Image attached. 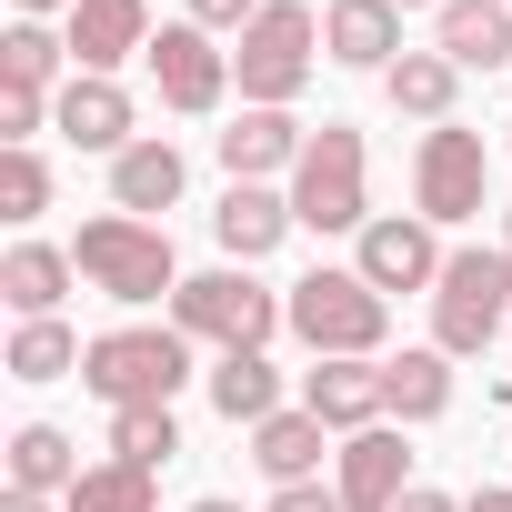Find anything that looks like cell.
<instances>
[{
    "instance_id": "9a60e30c",
    "label": "cell",
    "mask_w": 512,
    "mask_h": 512,
    "mask_svg": "<svg viewBox=\"0 0 512 512\" xmlns=\"http://www.w3.org/2000/svg\"><path fill=\"white\" fill-rule=\"evenodd\" d=\"M302 412L322 422V432H372V422H392L382 412V362H312L302 372Z\"/></svg>"
},
{
    "instance_id": "4fadbf2b",
    "label": "cell",
    "mask_w": 512,
    "mask_h": 512,
    "mask_svg": "<svg viewBox=\"0 0 512 512\" xmlns=\"http://www.w3.org/2000/svg\"><path fill=\"white\" fill-rule=\"evenodd\" d=\"M211 151H221V171L231 181H292L302 171V151H312V131L292 121V111H231V131H211Z\"/></svg>"
},
{
    "instance_id": "ab89813d",
    "label": "cell",
    "mask_w": 512,
    "mask_h": 512,
    "mask_svg": "<svg viewBox=\"0 0 512 512\" xmlns=\"http://www.w3.org/2000/svg\"><path fill=\"white\" fill-rule=\"evenodd\" d=\"M502 251H512V211H502Z\"/></svg>"
},
{
    "instance_id": "30bf717a",
    "label": "cell",
    "mask_w": 512,
    "mask_h": 512,
    "mask_svg": "<svg viewBox=\"0 0 512 512\" xmlns=\"http://www.w3.org/2000/svg\"><path fill=\"white\" fill-rule=\"evenodd\" d=\"M442 262H452V251H442V231H432L422 211H372V221H362V251H352V272H362L382 302H392V292H432Z\"/></svg>"
},
{
    "instance_id": "836d02e7",
    "label": "cell",
    "mask_w": 512,
    "mask_h": 512,
    "mask_svg": "<svg viewBox=\"0 0 512 512\" xmlns=\"http://www.w3.org/2000/svg\"><path fill=\"white\" fill-rule=\"evenodd\" d=\"M402 512H462V502H452V492H432V482H412V492H402Z\"/></svg>"
},
{
    "instance_id": "2e32d148",
    "label": "cell",
    "mask_w": 512,
    "mask_h": 512,
    "mask_svg": "<svg viewBox=\"0 0 512 512\" xmlns=\"http://www.w3.org/2000/svg\"><path fill=\"white\" fill-rule=\"evenodd\" d=\"M151 51V0H81L71 11V71H121Z\"/></svg>"
},
{
    "instance_id": "484cf974",
    "label": "cell",
    "mask_w": 512,
    "mask_h": 512,
    "mask_svg": "<svg viewBox=\"0 0 512 512\" xmlns=\"http://www.w3.org/2000/svg\"><path fill=\"white\" fill-rule=\"evenodd\" d=\"M61 71H71V31H51V21H11L0 31V81L11 91H61Z\"/></svg>"
},
{
    "instance_id": "277c9868",
    "label": "cell",
    "mask_w": 512,
    "mask_h": 512,
    "mask_svg": "<svg viewBox=\"0 0 512 512\" xmlns=\"http://www.w3.org/2000/svg\"><path fill=\"white\" fill-rule=\"evenodd\" d=\"M71 262H81V282L111 292L121 312L181 292V251H171V231H161V221H131V211H91L81 241H71Z\"/></svg>"
},
{
    "instance_id": "e0dca14e",
    "label": "cell",
    "mask_w": 512,
    "mask_h": 512,
    "mask_svg": "<svg viewBox=\"0 0 512 512\" xmlns=\"http://www.w3.org/2000/svg\"><path fill=\"white\" fill-rule=\"evenodd\" d=\"M412 41H402V11L392 0H332L322 11V61H342V71H392Z\"/></svg>"
},
{
    "instance_id": "8fae6325",
    "label": "cell",
    "mask_w": 512,
    "mask_h": 512,
    "mask_svg": "<svg viewBox=\"0 0 512 512\" xmlns=\"http://www.w3.org/2000/svg\"><path fill=\"white\" fill-rule=\"evenodd\" d=\"M51 131H61L71 151H111V161H121V151L141 141V101H131L121 81H101V71H71L61 101H51Z\"/></svg>"
},
{
    "instance_id": "7402d4cb",
    "label": "cell",
    "mask_w": 512,
    "mask_h": 512,
    "mask_svg": "<svg viewBox=\"0 0 512 512\" xmlns=\"http://www.w3.org/2000/svg\"><path fill=\"white\" fill-rule=\"evenodd\" d=\"M181 151L171 141H131L121 161H111V211H131V221H151V211H171L181 201Z\"/></svg>"
},
{
    "instance_id": "44dd1931",
    "label": "cell",
    "mask_w": 512,
    "mask_h": 512,
    "mask_svg": "<svg viewBox=\"0 0 512 512\" xmlns=\"http://www.w3.org/2000/svg\"><path fill=\"white\" fill-rule=\"evenodd\" d=\"M322 442H332V432H322L302 402H282L272 422H251V462L272 472V492H282V482H322Z\"/></svg>"
},
{
    "instance_id": "60d3db41",
    "label": "cell",
    "mask_w": 512,
    "mask_h": 512,
    "mask_svg": "<svg viewBox=\"0 0 512 512\" xmlns=\"http://www.w3.org/2000/svg\"><path fill=\"white\" fill-rule=\"evenodd\" d=\"M502 402H512V382H502Z\"/></svg>"
},
{
    "instance_id": "9c48e42d",
    "label": "cell",
    "mask_w": 512,
    "mask_h": 512,
    "mask_svg": "<svg viewBox=\"0 0 512 512\" xmlns=\"http://www.w3.org/2000/svg\"><path fill=\"white\" fill-rule=\"evenodd\" d=\"M141 61H151V91H161V111H181V121H211V111L231 101V51H221L201 21H161Z\"/></svg>"
},
{
    "instance_id": "4dcf8cb0",
    "label": "cell",
    "mask_w": 512,
    "mask_h": 512,
    "mask_svg": "<svg viewBox=\"0 0 512 512\" xmlns=\"http://www.w3.org/2000/svg\"><path fill=\"white\" fill-rule=\"evenodd\" d=\"M51 101H61V91H11V81H0V141L31 151V141L51 131Z\"/></svg>"
},
{
    "instance_id": "f1b7e54d",
    "label": "cell",
    "mask_w": 512,
    "mask_h": 512,
    "mask_svg": "<svg viewBox=\"0 0 512 512\" xmlns=\"http://www.w3.org/2000/svg\"><path fill=\"white\" fill-rule=\"evenodd\" d=\"M171 452H181V412H171V402H151V412H111V462L161 472Z\"/></svg>"
},
{
    "instance_id": "7c38bea8",
    "label": "cell",
    "mask_w": 512,
    "mask_h": 512,
    "mask_svg": "<svg viewBox=\"0 0 512 512\" xmlns=\"http://www.w3.org/2000/svg\"><path fill=\"white\" fill-rule=\"evenodd\" d=\"M332 492H342V512H402V492H412V452H402V432H392V422L352 432V442L332 452Z\"/></svg>"
},
{
    "instance_id": "f35d334b",
    "label": "cell",
    "mask_w": 512,
    "mask_h": 512,
    "mask_svg": "<svg viewBox=\"0 0 512 512\" xmlns=\"http://www.w3.org/2000/svg\"><path fill=\"white\" fill-rule=\"evenodd\" d=\"M392 11H442V0H392Z\"/></svg>"
},
{
    "instance_id": "d590c367",
    "label": "cell",
    "mask_w": 512,
    "mask_h": 512,
    "mask_svg": "<svg viewBox=\"0 0 512 512\" xmlns=\"http://www.w3.org/2000/svg\"><path fill=\"white\" fill-rule=\"evenodd\" d=\"M51 11L71 21V11H81V0H21V21H51Z\"/></svg>"
},
{
    "instance_id": "5b68a950",
    "label": "cell",
    "mask_w": 512,
    "mask_h": 512,
    "mask_svg": "<svg viewBox=\"0 0 512 512\" xmlns=\"http://www.w3.org/2000/svg\"><path fill=\"white\" fill-rule=\"evenodd\" d=\"M171 322L191 342H211V352H272V332H292V302L262 292L241 262H221V272H191L171 292Z\"/></svg>"
},
{
    "instance_id": "ba28073f",
    "label": "cell",
    "mask_w": 512,
    "mask_h": 512,
    "mask_svg": "<svg viewBox=\"0 0 512 512\" xmlns=\"http://www.w3.org/2000/svg\"><path fill=\"white\" fill-rule=\"evenodd\" d=\"M482 201H492V151H482V131H462V121L422 131V151H412V211H422L432 231H462V221H482Z\"/></svg>"
},
{
    "instance_id": "d4e9b609",
    "label": "cell",
    "mask_w": 512,
    "mask_h": 512,
    "mask_svg": "<svg viewBox=\"0 0 512 512\" xmlns=\"http://www.w3.org/2000/svg\"><path fill=\"white\" fill-rule=\"evenodd\" d=\"M81 472H91V462L71 452L61 422H21V432H11V492H51V502H61Z\"/></svg>"
},
{
    "instance_id": "ac0fdd59",
    "label": "cell",
    "mask_w": 512,
    "mask_h": 512,
    "mask_svg": "<svg viewBox=\"0 0 512 512\" xmlns=\"http://www.w3.org/2000/svg\"><path fill=\"white\" fill-rule=\"evenodd\" d=\"M432 51L452 71H502L512 61V0H442L432 11Z\"/></svg>"
},
{
    "instance_id": "5bb4252c",
    "label": "cell",
    "mask_w": 512,
    "mask_h": 512,
    "mask_svg": "<svg viewBox=\"0 0 512 512\" xmlns=\"http://www.w3.org/2000/svg\"><path fill=\"white\" fill-rule=\"evenodd\" d=\"M282 231H302V221H292V191H272V181H231L221 211H211V241L231 251L241 272H251V262H272Z\"/></svg>"
},
{
    "instance_id": "d6a6232c",
    "label": "cell",
    "mask_w": 512,
    "mask_h": 512,
    "mask_svg": "<svg viewBox=\"0 0 512 512\" xmlns=\"http://www.w3.org/2000/svg\"><path fill=\"white\" fill-rule=\"evenodd\" d=\"M262 512H342V492H322V482H282Z\"/></svg>"
},
{
    "instance_id": "1f68e13d",
    "label": "cell",
    "mask_w": 512,
    "mask_h": 512,
    "mask_svg": "<svg viewBox=\"0 0 512 512\" xmlns=\"http://www.w3.org/2000/svg\"><path fill=\"white\" fill-rule=\"evenodd\" d=\"M191 21H201V31H211V41H221V31H231V41H241V31H251V21H262V0H191Z\"/></svg>"
},
{
    "instance_id": "603a6c76",
    "label": "cell",
    "mask_w": 512,
    "mask_h": 512,
    "mask_svg": "<svg viewBox=\"0 0 512 512\" xmlns=\"http://www.w3.org/2000/svg\"><path fill=\"white\" fill-rule=\"evenodd\" d=\"M201 392H211L221 422H272V412H282V372H272V352H221V362L201 372Z\"/></svg>"
},
{
    "instance_id": "7a4b0ae2",
    "label": "cell",
    "mask_w": 512,
    "mask_h": 512,
    "mask_svg": "<svg viewBox=\"0 0 512 512\" xmlns=\"http://www.w3.org/2000/svg\"><path fill=\"white\" fill-rule=\"evenodd\" d=\"M181 382H191V332L181 322H121V332H91V352H81V392L111 402V412L181 402Z\"/></svg>"
},
{
    "instance_id": "ffe728a7",
    "label": "cell",
    "mask_w": 512,
    "mask_h": 512,
    "mask_svg": "<svg viewBox=\"0 0 512 512\" xmlns=\"http://www.w3.org/2000/svg\"><path fill=\"white\" fill-rule=\"evenodd\" d=\"M382 412H392V422H442V412H452V352H442V342L392 352V362H382Z\"/></svg>"
},
{
    "instance_id": "52a82bcc",
    "label": "cell",
    "mask_w": 512,
    "mask_h": 512,
    "mask_svg": "<svg viewBox=\"0 0 512 512\" xmlns=\"http://www.w3.org/2000/svg\"><path fill=\"white\" fill-rule=\"evenodd\" d=\"M502 322H512V251L462 241L452 262H442V282H432V342L452 362H472V352H492Z\"/></svg>"
},
{
    "instance_id": "3957f363",
    "label": "cell",
    "mask_w": 512,
    "mask_h": 512,
    "mask_svg": "<svg viewBox=\"0 0 512 512\" xmlns=\"http://www.w3.org/2000/svg\"><path fill=\"white\" fill-rule=\"evenodd\" d=\"M322 71V11L312 0H262V21L231 41V81H241V111H292Z\"/></svg>"
},
{
    "instance_id": "8d00e7d4",
    "label": "cell",
    "mask_w": 512,
    "mask_h": 512,
    "mask_svg": "<svg viewBox=\"0 0 512 512\" xmlns=\"http://www.w3.org/2000/svg\"><path fill=\"white\" fill-rule=\"evenodd\" d=\"M0 512H51V492H0Z\"/></svg>"
},
{
    "instance_id": "f546056e",
    "label": "cell",
    "mask_w": 512,
    "mask_h": 512,
    "mask_svg": "<svg viewBox=\"0 0 512 512\" xmlns=\"http://www.w3.org/2000/svg\"><path fill=\"white\" fill-rule=\"evenodd\" d=\"M51 211V161L41 151H0V221H41Z\"/></svg>"
},
{
    "instance_id": "4316f807",
    "label": "cell",
    "mask_w": 512,
    "mask_h": 512,
    "mask_svg": "<svg viewBox=\"0 0 512 512\" xmlns=\"http://www.w3.org/2000/svg\"><path fill=\"white\" fill-rule=\"evenodd\" d=\"M61 512H161V472H141V462H91V472L61 492Z\"/></svg>"
},
{
    "instance_id": "74e56055",
    "label": "cell",
    "mask_w": 512,
    "mask_h": 512,
    "mask_svg": "<svg viewBox=\"0 0 512 512\" xmlns=\"http://www.w3.org/2000/svg\"><path fill=\"white\" fill-rule=\"evenodd\" d=\"M191 512H241V502H221V492H201V502H191Z\"/></svg>"
},
{
    "instance_id": "cb8c5ba5",
    "label": "cell",
    "mask_w": 512,
    "mask_h": 512,
    "mask_svg": "<svg viewBox=\"0 0 512 512\" xmlns=\"http://www.w3.org/2000/svg\"><path fill=\"white\" fill-rule=\"evenodd\" d=\"M382 91H392V111H402V121H432V131H442V121H452V101H462V71H452L442 51H402V61L382 71Z\"/></svg>"
},
{
    "instance_id": "83f0119b",
    "label": "cell",
    "mask_w": 512,
    "mask_h": 512,
    "mask_svg": "<svg viewBox=\"0 0 512 512\" xmlns=\"http://www.w3.org/2000/svg\"><path fill=\"white\" fill-rule=\"evenodd\" d=\"M81 352H91V342H81L61 312H51V322H21V332H11V382H71Z\"/></svg>"
},
{
    "instance_id": "8992f818",
    "label": "cell",
    "mask_w": 512,
    "mask_h": 512,
    "mask_svg": "<svg viewBox=\"0 0 512 512\" xmlns=\"http://www.w3.org/2000/svg\"><path fill=\"white\" fill-rule=\"evenodd\" d=\"M292 221L362 241V221H372V141H362L352 121H322V131H312V151H302V171H292Z\"/></svg>"
},
{
    "instance_id": "e575fe53",
    "label": "cell",
    "mask_w": 512,
    "mask_h": 512,
    "mask_svg": "<svg viewBox=\"0 0 512 512\" xmlns=\"http://www.w3.org/2000/svg\"><path fill=\"white\" fill-rule=\"evenodd\" d=\"M462 512H512V482H482V492H472Z\"/></svg>"
},
{
    "instance_id": "6da1fadb",
    "label": "cell",
    "mask_w": 512,
    "mask_h": 512,
    "mask_svg": "<svg viewBox=\"0 0 512 512\" xmlns=\"http://www.w3.org/2000/svg\"><path fill=\"white\" fill-rule=\"evenodd\" d=\"M282 302H292V342H302L312 362H382V342H392V302H382L352 262L302 272Z\"/></svg>"
},
{
    "instance_id": "d6986e66",
    "label": "cell",
    "mask_w": 512,
    "mask_h": 512,
    "mask_svg": "<svg viewBox=\"0 0 512 512\" xmlns=\"http://www.w3.org/2000/svg\"><path fill=\"white\" fill-rule=\"evenodd\" d=\"M71 282H81V262L61 241H11V251H0V302H11L21 322H51Z\"/></svg>"
}]
</instances>
